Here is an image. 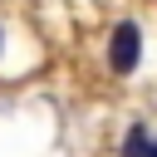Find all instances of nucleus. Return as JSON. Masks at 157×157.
Here are the masks:
<instances>
[{
	"mask_svg": "<svg viewBox=\"0 0 157 157\" xmlns=\"http://www.w3.org/2000/svg\"><path fill=\"white\" fill-rule=\"evenodd\" d=\"M137 59H142V29H137L132 20H123V25L113 29V44H108V69H113V74H132Z\"/></svg>",
	"mask_w": 157,
	"mask_h": 157,
	"instance_id": "nucleus-1",
	"label": "nucleus"
},
{
	"mask_svg": "<svg viewBox=\"0 0 157 157\" xmlns=\"http://www.w3.org/2000/svg\"><path fill=\"white\" fill-rule=\"evenodd\" d=\"M0 39H5V34H0Z\"/></svg>",
	"mask_w": 157,
	"mask_h": 157,
	"instance_id": "nucleus-2",
	"label": "nucleus"
}]
</instances>
